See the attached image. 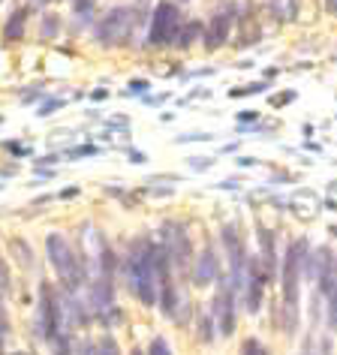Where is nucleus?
<instances>
[{
    "label": "nucleus",
    "mask_w": 337,
    "mask_h": 355,
    "mask_svg": "<svg viewBox=\"0 0 337 355\" xmlns=\"http://www.w3.org/2000/svg\"><path fill=\"white\" fill-rule=\"evenodd\" d=\"M60 105H64V100H49L46 105H42V118H46V114H51V112H55V109H60Z\"/></svg>",
    "instance_id": "26"
},
{
    "label": "nucleus",
    "mask_w": 337,
    "mask_h": 355,
    "mask_svg": "<svg viewBox=\"0 0 337 355\" xmlns=\"http://www.w3.org/2000/svg\"><path fill=\"white\" fill-rule=\"evenodd\" d=\"M76 193H78L76 187H69V190H64V193H60V196H64V199H73V196H76Z\"/></svg>",
    "instance_id": "35"
},
{
    "label": "nucleus",
    "mask_w": 337,
    "mask_h": 355,
    "mask_svg": "<svg viewBox=\"0 0 337 355\" xmlns=\"http://www.w3.org/2000/svg\"><path fill=\"white\" fill-rule=\"evenodd\" d=\"M211 280H217V256L211 250H202V256H196V265H193V283L208 286Z\"/></svg>",
    "instance_id": "11"
},
{
    "label": "nucleus",
    "mask_w": 337,
    "mask_h": 355,
    "mask_svg": "<svg viewBox=\"0 0 337 355\" xmlns=\"http://www.w3.org/2000/svg\"><path fill=\"white\" fill-rule=\"evenodd\" d=\"M0 289H10V274H6V265H3V256H0Z\"/></svg>",
    "instance_id": "25"
},
{
    "label": "nucleus",
    "mask_w": 337,
    "mask_h": 355,
    "mask_svg": "<svg viewBox=\"0 0 337 355\" xmlns=\"http://www.w3.org/2000/svg\"><path fill=\"white\" fill-rule=\"evenodd\" d=\"M238 121H256V112H241L238 114Z\"/></svg>",
    "instance_id": "33"
},
{
    "label": "nucleus",
    "mask_w": 337,
    "mask_h": 355,
    "mask_svg": "<svg viewBox=\"0 0 337 355\" xmlns=\"http://www.w3.org/2000/svg\"><path fill=\"white\" fill-rule=\"evenodd\" d=\"M132 355H141V352H139V349H136V352H132Z\"/></svg>",
    "instance_id": "37"
},
{
    "label": "nucleus",
    "mask_w": 337,
    "mask_h": 355,
    "mask_svg": "<svg viewBox=\"0 0 337 355\" xmlns=\"http://www.w3.org/2000/svg\"><path fill=\"white\" fill-rule=\"evenodd\" d=\"M325 10L331 15H337V0H325Z\"/></svg>",
    "instance_id": "32"
},
{
    "label": "nucleus",
    "mask_w": 337,
    "mask_h": 355,
    "mask_svg": "<svg viewBox=\"0 0 337 355\" xmlns=\"http://www.w3.org/2000/svg\"><path fill=\"white\" fill-rule=\"evenodd\" d=\"M49 343H51V349H55V355H73V346H69V337L64 331L55 334Z\"/></svg>",
    "instance_id": "17"
},
{
    "label": "nucleus",
    "mask_w": 337,
    "mask_h": 355,
    "mask_svg": "<svg viewBox=\"0 0 337 355\" xmlns=\"http://www.w3.org/2000/svg\"><path fill=\"white\" fill-rule=\"evenodd\" d=\"M37 337L42 340H51L55 334H60V304L55 298V292H51L49 283H42L40 286V307H37Z\"/></svg>",
    "instance_id": "6"
},
{
    "label": "nucleus",
    "mask_w": 337,
    "mask_h": 355,
    "mask_svg": "<svg viewBox=\"0 0 337 355\" xmlns=\"http://www.w3.org/2000/svg\"><path fill=\"white\" fill-rule=\"evenodd\" d=\"M49 0H31V6H46Z\"/></svg>",
    "instance_id": "36"
},
{
    "label": "nucleus",
    "mask_w": 337,
    "mask_h": 355,
    "mask_svg": "<svg viewBox=\"0 0 337 355\" xmlns=\"http://www.w3.org/2000/svg\"><path fill=\"white\" fill-rule=\"evenodd\" d=\"M73 3H76V10H78V12H87V10H91L94 0H73Z\"/></svg>",
    "instance_id": "30"
},
{
    "label": "nucleus",
    "mask_w": 337,
    "mask_h": 355,
    "mask_svg": "<svg viewBox=\"0 0 337 355\" xmlns=\"http://www.w3.org/2000/svg\"><path fill=\"white\" fill-rule=\"evenodd\" d=\"M148 355H172V352H168V346H166V340H159V337H157V340H154V343H150V349H148Z\"/></svg>",
    "instance_id": "23"
},
{
    "label": "nucleus",
    "mask_w": 337,
    "mask_h": 355,
    "mask_svg": "<svg viewBox=\"0 0 337 355\" xmlns=\"http://www.w3.org/2000/svg\"><path fill=\"white\" fill-rule=\"evenodd\" d=\"M232 21H235V15H232V6L229 10H223V12H214V19H211V24H208V33H205V46L214 51V49H220L223 42L229 40V28H232Z\"/></svg>",
    "instance_id": "10"
},
{
    "label": "nucleus",
    "mask_w": 337,
    "mask_h": 355,
    "mask_svg": "<svg viewBox=\"0 0 337 355\" xmlns=\"http://www.w3.org/2000/svg\"><path fill=\"white\" fill-rule=\"evenodd\" d=\"M199 328H202V331H199V337H202V340H211V337H214V334L208 331V328H211V322H208V319H199Z\"/></svg>",
    "instance_id": "27"
},
{
    "label": "nucleus",
    "mask_w": 337,
    "mask_h": 355,
    "mask_svg": "<svg viewBox=\"0 0 337 355\" xmlns=\"http://www.w3.org/2000/svg\"><path fill=\"white\" fill-rule=\"evenodd\" d=\"M127 277H130V289L136 292V298L145 307L157 304V247L150 241H136L127 259Z\"/></svg>",
    "instance_id": "1"
},
{
    "label": "nucleus",
    "mask_w": 337,
    "mask_h": 355,
    "mask_svg": "<svg viewBox=\"0 0 337 355\" xmlns=\"http://www.w3.org/2000/svg\"><path fill=\"white\" fill-rule=\"evenodd\" d=\"M19 355H24V352H19Z\"/></svg>",
    "instance_id": "38"
},
{
    "label": "nucleus",
    "mask_w": 337,
    "mask_h": 355,
    "mask_svg": "<svg viewBox=\"0 0 337 355\" xmlns=\"http://www.w3.org/2000/svg\"><path fill=\"white\" fill-rule=\"evenodd\" d=\"M46 247H49V262L55 265V271L60 274V280L67 283V289L73 292L85 283V268H82V259L73 253V247L67 244L64 235H49L46 238Z\"/></svg>",
    "instance_id": "2"
},
{
    "label": "nucleus",
    "mask_w": 337,
    "mask_h": 355,
    "mask_svg": "<svg viewBox=\"0 0 337 355\" xmlns=\"http://www.w3.org/2000/svg\"><path fill=\"white\" fill-rule=\"evenodd\" d=\"M132 21H136V12L130 6H114V10L105 15L96 37H100L103 46H123L132 37Z\"/></svg>",
    "instance_id": "5"
},
{
    "label": "nucleus",
    "mask_w": 337,
    "mask_h": 355,
    "mask_svg": "<svg viewBox=\"0 0 337 355\" xmlns=\"http://www.w3.org/2000/svg\"><path fill=\"white\" fill-rule=\"evenodd\" d=\"M58 33V19L55 15H46V19H42V40H51Z\"/></svg>",
    "instance_id": "20"
},
{
    "label": "nucleus",
    "mask_w": 337,
    "mask_h": 355,
    "mask_svg": "<svg viewBox=\"0 0 337 355\" xmlns=\"http://www.w3.org/2000/svg\"><path fill=\"white\" fill-rule=\"evenodd\" d=\"M163 232H166V250H168V256H172V262L181 268V274H187L190 256H193L190 241H187V232H184L181 226H175V223H166Z\"/></svg>",
    "instance_id": "7"
},
{
    "label": "nucleus",
    "mask_w": 337,
    "mask_h": 355,
    "mask_svg": "<svg viewBox=\"0 0 337 355\" xmlns=\"http://www.w3.org/2000/svg\"><path fill=\"white\" fill-rule=\"evenodd\" d=\"M328 325L337 328V286H334L331 295H328Z\"/></svg>",
    "instance_id": "21"
},
{
    "label": "nucleus",
    "mask_w": 337,
    "mask_h": 355,
    "mask_svg": "<svg viewBox=\"0 0 337 355\" xmlns=\"http://www.w3.org/2000/svg\"><path fill=\"white\" fill-rule=\"evenodd\" d=\"M214 166V159H208V157H202V159H193V168H211Z\"/></svg>",
    "instance_id": "29"
},
{
    "label": "nucleus",
    "mask_w": 337,
    "mask_h": 355,
    "mask_svg": "<svg viewBox=\"0 0 337 355\" xmlns=\"http://www.w3.org/2000/svg\"><path fill=\"white\" fill-rule=\"evenodd\" d=\"M96 355H118V343H114L112 337H103V340L96 343Z\"/></svg>",
    "instance_id": "19"
},
{
    "label": "nucleus",
    "mask_w": 337,
    "mask_h": 355,
    "mask_svg": "<svg viewBox=\"0 0 337 355\" xmlns=\"http://www.w3.org/2000/svg\"><path fill=\"white\" fill-rule=\"evenodd\" d=\"M223 244L229 250V262H232V286H244V247H241V238H238L235 226H226L223 229Z\"/></svg>",
    "instance_id": "9"
},
{
    "label": "nucleus",
    "mask_w": 337,
    "mask_h": 355,
    "mask_svg": "<svg viewBox=\"0 0 337 355\" xmlns=\"http://www.w3.org/2000/svg\"><path fill=\"white\" fill-rule=\"evenodd\" d=\"M78 355H96V346H91V343H82V349H78Z\"/></svg>",
    "instance_id": "31"
},
{
    "label": "nucleus",
    "mask_w": 337,
    "mask_h": 355,
    "mask_svg": "<svg viewBox=\"0 0 337 355\" xmlns=\"http://www.w3.org/2000/svg\"><path fill=\"white\" fill-rule=\"evenodd\" d=\"M271 3V12L277 15L280 21H292L298 15V3L301 0H268Z\"/></svg>",
    "instance_id": "14"
},
{
    "label": "nucleus",
    "mask_w": 337,
    "mask_h": 355,
    "mask_svg": "<svg viewBox=\"0 0 337 355\" xmlns=\"http://www.w3.org/2000/svg\"><path fill=\"white\" fill-rule=\"evenodd\" d=\"M24 21H28V10H15L10 15V21H6V28H3V40L6 42L24 40Z\"/></svg>",
    "instance_id": "13"
},
{
    "label": "nucleus",
    "mask_w": 337,
    "mask_h": 355,
    "mask_svg": "<svg viewBox=\"0 0 337 355\" xmlns=\"http://www.w3.org/2000/svg\"><path fill=\"white\" fill-rule=\"evenodd\" d=\"M232 283H220V292L214 298V316H217V331L229 337L235 331V307H232Z\"/></svg>",
    "instance_id": "8"
},
{
    "label": "nucleus",
    "mask_w": 337,
    "mask_h": 355,
    "mask_svg": "<svg viewBox=\"0 0 337 355\" xmlns=\"http://www.w3.org/2000/svg\"><path fill=\"white\" fill-rule=\"evenodd\" d=\"M259 241H262V259H265V268H274V238L268 229H259Z\"/></svg>",
    "instance_id": "16"
},
{
    "label": "nucleus",
    "mask_w": 337,
    "mask_h": 355,
    "mask_svg": "<svg viewBox=\"0 0 337 355\" xmlns=\"http://www.w3.org/2000/svg\"><path fill=\"white\" fill-rule=\"evenodd\" d=\"M304 241L289 244L286 259H283V298H286V331L295 328V304H298V268L304 262Z\"/></svg>",
    "instance_id": "3"
},
{
    "label": "nucleus",
    "mask_w": 337,
    "mask_h": 355,
    "mask_svg": "<svg viewBox=\"0 0 337 355\" xmlns=\"http://www.w3.org/2000/svg\"><path fill=\"white\" fill-rule=\"evenodd\" d=\"M91 307L96 310V313H109V310L114 307V301H112V277H100L91 286Z\"/></svg>",
    "instance_id": "12"
},
{
    "label": "nucleus",
    "mask_w": 337,
    "mask_h": 355,
    "mask_svg": "<svg viewBox=\"0 0 337 355\" xmlns=\"http://www.w3.org/2000/svg\"><path fill=\"white\" fill-rule=\"evenodd\" d=\"M181 33V12L172 0H159L154 19H150V31H148V46H166L175 42Z\"/></svg>",
    "instance_id": "4"
},
{
    "label": "nucleus",
    "mask_w": 337,
    "mask_h": 355,
    "mask_svg": "<svg viewBox=\"0 0 337 355\" xmlns=\"http://www.w3.org/2000/svg\"><path fill=\"white\" fill-rule=\"evenodd\" d=\"M10 247H12L15 253H21V256H19V262L24 265V268H28V265H33V253L28 250V244H24V241H12Z\"/></svg>",
    "instance_id": "18"
},
{
    "label": "nucleus",
    "mask_w": 337,
    "mask_h": 355,
    "mask_svg": "<svg viewBox=\"0 0 337 355\" xmlns=\"http://www.w3.org/2000/svg\"><path fill=\"white\" fill-rule=\"evenodd\" d=\"M244 355H268V352H265V346L259 340H247L244 343Z\"/></svg>",
    "instance_id": "22"
},
{
    "label": "nucleus",
    "mask_w": 337,
    "mask_h": 355,
    "mask_svg": "<svg viewBox=\"0 0 337 355\" xmlns=\"http://www.w3.org/2000/svg\"><path fill=\"white\" fill-rule=\"evenodd\" d=\"M130 91L132 94H145L148 91V82H139V78H136V82H130Z\"/></svg>",
    "instance_id": "28"
},
{
    "label": "nucleus",
    "mask_w": 337,
    "mask_h": 355,
    "mask_svg": "<svg viewBox=\"0 0 337 355\" xmlns=\"http://www.w3.org/2000/svg\"><path fill=\"white\" fill-rule=\"evenodd\" d=\"M265 91V85H247V87H238V91H232V96H244V94H262Z\"/></svg>",
    "instance_id": "24"
},
{
    "label": "nucleus",
    "mask_w": 337,
    "mask_h": 355,
    "mask_svg": "<svg viewBox=\"0 0 337 355\" xmlns=\"http://www.w3.org/2000/svg\"><path fill=\"white\" fill-rule=\"evenodd\" d=\"M130 157H132V163H145V157H141L139 150H130Z\"/></svg>",
    "instance_id": "34"
},
{
    "label": "nucleus",
    "mask_w": 337,
    "mask_h": 355,
    "mask_svg": "<svg viewBox=\"0 0 337 355\" xmlns=\"http://www.w3.org/2000/svg\"><path fill=\"white\" fill-rule=\"evenodd\" d=\"M199 33H202V24L199 21H187L181 28V33H178V40H175V42H178V49H187V46H193V42L199 40Z\"/></svg>",
    "instance_id": "15"
}]
</instances>
